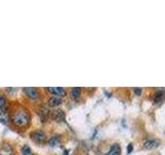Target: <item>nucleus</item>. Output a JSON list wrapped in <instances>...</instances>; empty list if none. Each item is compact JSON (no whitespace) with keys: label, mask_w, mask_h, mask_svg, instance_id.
<instances>
[{"label":"nucleus","mask_w":165,"mask_h":155,"mask_svg":"<svg viewBox=\"0 0 165 155\" xmlns=\"http://www.w3.org/2000/svg\"><path fill=\"white\" fill-rule=\"evenodd\" d=\"M21 151H22V154L23 155H33L32 153V150H31V148L28 145H24L21 148Z\"/></svg>","instance_id":"nucleus-12"},{"label":"nucleus","mask_w":165,"mask_h":155,"mask_svg":"<svg viewBox=\"0 0 165 155\" xmlns=\"http://www.w3.org/2000/svg\"><path fill=\"white\" fill-rule=\"evenodd\" d=\"M30 136L32 139V141L35 142L36 144H43L46 142V133L41 129L32 131L30 133Z\"/></svg>","instance_id":"nucleus-3"},{"label":"nucleus","mask_w":165,"mask_h":155,"mask_svg":"<svg viewBox=\"0 0 165 155\" xmlns=\"http://www.w3.org/2000/svg\"><path fill=\"white\" fill-rule=\"evenodd\" d=\"M59 143H60V138H59L58 136H52V138L49 140V144L51 146H56V145H58Z\"/></svg>","instance_id":"nucleus-13"},{"label":"nucleus","mask_w":165,"mask_h":155,"mask_svg":"<svg viewBox=\"0 0 165 155\" xmlns=\"http://www.w3.org/2000/svg\"><path fill=\"white\" fill-rule=\"evenodd\" d=\"M69 94H70V97H71L72 99H74V100H78L81 95H82V88L73 87V88H71V90H70Z\"/></svg>","instance_id":"nucleus-8"},{"label":"nucleus","mask_w":165,"mask_h":155,"mask_svg":"<svg viewBox=\"0 0 165 155\" xmlns=\"http://www.w3.org/2000/svg\"><path fill=\"white\" fill-rule=\"evenodd\" d=\"M23 93L27 98L31 99V100H37L41 97L40 90L34 87H26L23 88Z\"/></svg>","instance_id":"nucleus-2"},{"label":"nucleus","mask_w":165,"mask_h":155,"mask_svg":"<svg viewBox=\"0 0 165 155\" xmlns=\"http://www.w3.org/2000/svg\"><path fill=\"white\" fill-rule=\"evenodd\" d=\"M10 118L9 115V112L5 111V110H0V122L3 123V124H9Z\"/></svg>","instance_id":"nucleus-9"},{"label":"nucleus","mask_w":165,"mask_h":155,"mask_svg":"<svg viewBox=\"0 0 165 155\" xmlns=\"http://www.w3.org/2000/svg\"><path fill=\"white\" fill-rule=\"evenodd\" d=\"M52 119L56 122H61L65 119V112L61 109H55L54 111L51 112V116Z\"/></svg>","instance_id":"nucleus-6"},{"label":"nucleus","mask_w":165,"mask_h":155,"mask_svg":"<svg viewBox=\"0 0 165 155\" xmlns=\"http://www.w3.org/2000/svg\"><path fill=\"white\" fill-rule=\"evenodd\" d=\"M134 92H135L136 95H140V94H141V89H139V88H134Z\"/></svg>","instance_id":"nucleus-17"},{"label":"nucleus","mask_w":165,"mask_h":155,"mask_svg":"<svg viewBox=\"0 0 165 155\" xmlns=\"http://www.w3.org/2000/svg\"><path fill=\"white\" fill-rule=\"evenodd\" d=\"M6 102L7 99L3 94H0V110H3L6 107Z\"/></svg>","instance_id":"nucleus-14"},{"label":"nucleus","mask_w":165,"mask_h":155,"mask_svg":"<svg viewBox=\"0 0 165 155\" xmlns=\"http://www.w3.org/2000/svg\"><path fill=\"white\" fill-rule=\"evenodd\" d=\"M37 114L39 115V117H40L41 121L46 122V121H48V119L50 118V116H51V111H50L49 107L46 106L41 104L37 110Z\"/></svg>","instance_id":"nucleus-4"},{"label":"nucleus","mask_w":165,"mask_h":155,"mask_svg":"<svg viewBox=\"0 0 165 155\" xmlns=\"http://www.w3.org/2000/svg\"><path fill=\"white\" fill-rule=\"evenodd\" d=\"M46 90L48 91V92L52 93V95L61 97V98L67 95L66 89H64L62 87H48V88H46Z\"/></svg>","instance_id":"nucleus-5"},{"label":"nucleus","mask_w":165,"mask_h":155,"mask_svg":"<svg viewBox=\"0 0 165 155\" xmlns=\"http://www.w3.org/2000/svg\"><path fill=\"white\" fill-rule=\"evenodd\" d=\"M132 150H133V145L132 144H129L127 147V153H131Z\"/></svg>","instance_id":"nucleus-16"},{"label":"nucleus","mask_w":165,"mask_h":155,"mask_svg":"<svg viewBox=\"0 0 165 155\" xmlns=\"http://www.w3.org/2000/svg\"><path fill=\"white\" fill-rule=\"evenodd\" d=\"M156 98H155V102H158L159 100H160V99L162 98V97H163V95H164V92H158L156 94Z\"/></svg>","instance_id":"nucleus-15"},{"label":"nucleus","mask_w":165,"mask_h":155,"mask_svg":"<svg viewBox=\"0 0 165 155\" xmlns=\"http://www.w3.org/2000/svg\"><path fill=\"white\" fill-rule=\"evenodd\" d=\"M10 121L17 127L24 128L30 124L31 117L26 109H24V107H18V109H15L12 112V116H10Z\"/></svg>","instance_id":"nucleus-1"},{"label":"nucleus","mask_w":165,"mask_h":155,"mask_svg":"<svg viewBox=\"0 0 165 155\" xmlns=\"http://www.w3.org/2000/svg\"><path fill=\"white\" fill-rule=\"evenodd\" d=\"M62 104H63V99L58 96L52 95L51 97H49V99H48V104H49V107H57L61 106Z\"/></svg>","instance_id":"nucleus-7"},{"label":"nucleus","mask_w":165,"mask_h":155,"mask_svg":"<svg viewBox=\"0 0 165 155\" xmlns=\"http://www.w3.org/2000/svg\"><path fill=\"white\" fill-rule=\"evenodd\" d=\"M159 142L158 140H155V139H151V140L146 141L145 143V148L146 149H154V148H157L159 146Z\"/></svg>","instance_id":"nucleus-10"},{"label":"nucleus","mask_w":165,"mask_h":155,"mask_svg":"<svg viewBox=\"0 0 165 155\" xmlns=\"http://www.w3.org/2000/svg\"><path fill=\"white\" fill-rule=\"evenodd\" d=\"M121 154V147H120L118 144H114L111 149H109V151L107 152L106 155H120Z\"/></svg>","instance_id":"nucleus-11"}]
</instances>
